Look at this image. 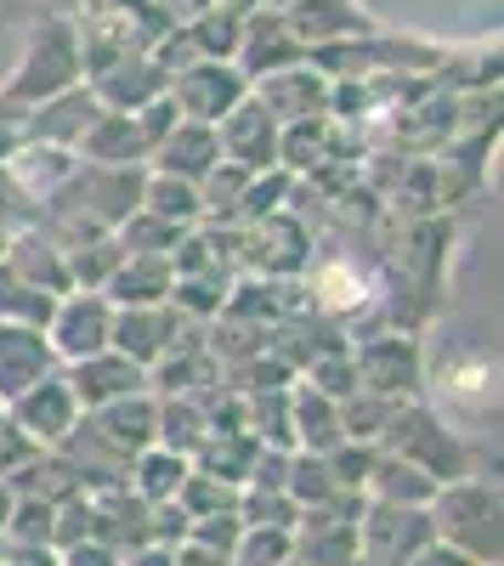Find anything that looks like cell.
<instances>
[{
  "label": "cell",
  "instance_id": "1",
  "mask_svg": "<svg viewBox=\"0 0 504 566\" xmlns=\"http://www.w3.org/2000/svg\"><path fill=\"white\" fill-rule=\"evenodd\" d=\"M143 176H148L143 165H91V159H80L57 193L40 199L34 221L52 232L63 250L91 244V239H114L119 221L143 205Z\"/></svg>",
  "mask_w": 504,
  "mask_h": 566
},
{
  "label": "cell",
  "instance_id": "2",
  "mask_svg": "<svg viewBox=\"0 0 504 566\" xmlns=\"http://www.w3.org/2000/svg\"><path fill=\"white\" fill-rule=\"evenodd\" d=\"M431 533L471 555L476 566H498V482H471V476H453L431 493Z\"/></svg>",
  "mask_w": 504,
  "mask_h": 566
},
{
  "label": "cell",
  "instance_id": "3",
  "mask_svg": "<svg viewBox=\"0 0 504 566\" xmlns=\"http://www.w3.org/2000/svg\"><path fill=\"white\" fill-rule=\"evenodd\" d=\"M386 453H397V459H408V464H420L426 476H437V482H453V476H465V448L453 442L442 424L426 413V408H402L397 402V413L386 419V431L375 437Z\"/></svg>",
  "mask_w": 504,
  "mask_h": 566
},
{
  "label": "cell",
  "instance_id": "4",
  "mask_svg": "<svg viewBox=\"0 0 504 566\" xmlns=\"http://www.w3.org/2000/svg\"><path fill=\"white\" fill-rule=\"evenodd\" d=\"M431 510L426 504H380L357 515V549L375 566H408L426 544H431Z\"/></svg>",
  "mask_w": 504,
  "mask_h": 566
},
{
  "label": "cell",
  "instance_id": "5",
  "mask_svg": "<svg viewBox=\"0 0 504 566\" xmlns=\"http://www.w3.org/2000/svg\"><path fill=\"white\" fill-rule=\"evenodd\" d=\"M114 335V301L103 290H69L52 306V323H45V340H52L57 363H80L91 352H103Z\"/></svg>",
  "mask_w": 504,
  "mask_h": 566
},
{
  "label": "cell",
  "instance_id": "6",
  "mask_svg": "<svg viewBox=\"0 0 504 566\" xmlns=\"http://www.w3.org/2000/svg\"><path fill=\"white\" fill-rule=\"evenodd\" d=\"M80 402H74V391H69V380H63V368L57 374H45L40 386H29L23 397H12L7 402V419L18 424V431L34 442V448H57L74 424H80Z\"/></svg>",
  "mask_w": 504,
  "mask_h": 566
},
{
  "label": "cell",
  "instance_id": "7",
  "mask_svg": "<svg viewBox=\"0 0 504 566\" xmlns=\"http://www.w3.org/2000/svg\"><path fill=\"white\" fill-rule=\"evenodd\" d=\"M63 380H69V391H74V402H80L85 413L103 408V402H114V397H130V391H148V386H154L148 368L130 363V357L114 352V346L91 352V357H80V363H63Z\"/></svg>",
  "mask_w": 504,
  "mask_h": 566
},
{
  "label": "cell",
  "instance_id": "8",
  "mask_svg": "<svg viewBox=\"0 0 504 566\" xmlns=\"http://www.w3.org/2000/svg\"><path fill=\"white\" fill-rule=\"evenodd\" d=\"M351 368H357V391H375V397H391V402H402L408 391H420V352H414V340H402V335L363 340L351 352Z\"/></svg>",
  "mask_w": 504,
  "mask_h": 566
},
{
  "label": "cell",
  "instance_id": "9",
  "mask_svg": "<svg viewBox=\"0 0 504 566\" xmlns=\"http://www.w3.org/2000/svg\"><path fill=\"white\" fill-rule=\"evenodd\" d=\"M57 352L45 340V328H29V323H7L0 317V408L12 397H23L29 386H40L45 374H57Z\"/></svg>",
  "mask_w": 504,
  "mask_h": 566
},
{
  "label": "cell",
  "instance_id": "10",
  "mask_svg": "<svg viewBox=\"0 0 504 566\" xmlns=\"http://www.w3.org/2000/svg\"><path fill=\"white\" fill-rule=\"evenodd\" d=\"M306 250H312L306 227L295 216H284V210H272V216H261V221L244 227L239 261L255 266V272H266V277H290V272L306 266Z\"/></svg>",
  "mask_w": 504,
  "mask_h": 566
},
{
  "label": "cell",
  "instance_id": "11",
  "mask_svg": "<svg viewBox=\"0 0 504 566\" xmlns=\"http://www.w3.org/2000/svg\"><path fill=\"white\" fill-rule=\"evenodd\" d=\"M176 328H181V312H176L170 301H159V306H114V335H108V346L125 352L130 363L154 368L165 352H176Z\"/></svg>",
  "mask_w": 504,
  "mask_h": 566
},
{
  "label": "cell",
  "instance_id": "12",
  "mask_svg": "<svg viewBox=\"0 0 504 566\" xmlns=\"http://www.w3.org/2000/svg\"><path fill=\"white\" fill-rule=\"evenodd\" d=\"M216 142H221V159L244 165L250 176L279 165V119H272L261 103H239L233 114H221L216 119Z\"/></svg>",
  "mask_w": 504,
  "mask_h": 566
},
{
  "label": "cell",
  "instance_id": "13",
  "mask_svg": "<svg viewBox=\"0 0 504 566\" xmlns=\"http://www.w3.org/2000/svg\"><path fill=\"white\" fill-rule=\"evenodd\" d=\"M0 266H7L12 277H23V283H34V290H45V295H69L74 290V283H69V255H63V244L40 221L12 232L7 261H0Z\"/></svg>",
  "mask_w": 504,
  "mask_h": 566
},
{
  "label": "cell",
  "instance_id": "14",
  "mask_svg": "<svg viewBox=\"0 0 504 566\" xmlns=\"http://www.w3.org/2000/svg\"><path fill=\"white\" fill-rule=\"evenodd\" d=\"M91 431H97L114 453L136 459L143 448H154L159 437V402L148 391H130V397H114L103 408H91Z\"/></svg>",
  "mask_w": 504,
  "mask_h": 566
},
{
  "label": "cell",
  "instance_id": "15",
  "mask_svg": "<svg viewBox=\"0 0 504 566\" xmlns=\"http://www.w3.org/2000/svg\"><path fill=\"white\" fill-rule=\"evenodd\" d=\"M103 114V103L91 97V91H57V97L34 103V114H23L18 136L23 142H57V148H80L85 125Z\"/></svg>",
  "mask_w": 504,
  "mask_h": 566
},
{
  "label": "cell",
  "instance_id": "16",
  "mask_svg": "<svg viewBox=\"0 0 504 566\" xmlns=\"http://www.w3.org/2000/svg\"><path fill=\"white\" fill-rule=\"evenodd\" d=\"M69 80H74V45H69L63 29H52L45 40H34V52H29L23 74L12 80L7 103H29L34 108L45 97H57V91H69Z\"/></svg>",
  "mask_w": 504,
  "mask_h": 566
},
{
  "label": "cell",
  "instance_id": "17",
  "mask_svg": "<svg viewBox=\"0 0 504 566\" xmlns=\"http://www.w3.org/2000/svg\"><path fill=\"white\" fill-rule=\"evenodd\" d=\"M170 103L188 114V119H204V125H216L221 114H233L239 103H244V80L239 74H227V69H210V63H199V69H188L176 80V91H170Z\"/></svg>",
  "mask_w": 504,
  "mask_h": 566
},
{
  "label": "cell",
  "instance_id": "18",
  "mask_svg": "<svg viewBox=\"0 0 504 566\" xmlns=\"http://www.w3.org/2000/svg\"><path fill=\"white\" fill-rule=\"evenodd\" d=\"M80 159H74V148H57V142H18L12 148V159H7V176L23 187V193L40 205L45 193H57V187L69 181V170H74Z\"/></svg>",
  "mask_w": 504,
  "mask_h": 566
},
{
  "label": "cell",
  "instance_id": "19",
  "mask_svg": "<svg viewBox=\"0 0 504 566\" xmlns=\"http://www.w3.org/2000/svg\"><path fill=\"white\" fill-rule=\"evenodd\" d=\"M154 154H159V170H170L181 181H199L221 159V142H216V125H204V119H176Z\"/></svg>",
  "mask_w": 504,
  "mask_h": 566
},
{
  "label": "cell",
  "instance_id": "20",
  "mask_svg": "<svg viewBox=\"0 0 504 566\" xmlns=\"http://www.w3.org/2000/svg\"><path fill=\"white\" fill-rule=\"evenodd\" d=\"M170 255H125L114 266V277L103 283V295L114 306H159L170 295Z\"/></svg>",
  "mask_w": 504,
  "mask_h": 566
},
{
  "label": "cell",
  "instance_id": "21",
  "mask_svg": "<svg viewBox=\"0 0 504 566\" xmlns=\"http://www.w3.org/2000/svg\"><path fill=\"white\" fill-rule=\"evenodd\" d=\"M290 431H295V448H306V453L340 448V442H346V431H340V402L324 397V391H312V386L290 391Z\"/></svg>",
  "mask_w": 504,
  "mask_h": 566
},
{
  "label": "cell",
  "instance_id": "22",
  "mask_svg": "<svg viewBox=\"0 0 504 566\" xmlns=\"http://www.w3.org/2000/svg\"><path fill=\"white\" fill-rule=\"evenodd\" d=\"M80 154H85L91 165H143L148 142H143V130H136V119H130V114L103 108L97 119L85 125V136H80Z\"/></svg>",
  "mask_w": 504,
  "mask_h": 566
},
{
  "label": "cell",
  "instance_id": "23",
  "mask_svg": "<svg viewBox=\"0 0 504 566\" xmlns=\"http://www.w3.org/2000/svg\"><path fill=\"white\" fill-rule=\"evenodd\" d=\"M369 488L380 504H431V493L442 488L437 476H426L420 464H408V459H397V453H375V470H369Z\"/></svg>",
  "mask_w": 504,
  "mask_h": 566
},
{
  "label": "cell",
  "instance_id": "24",
  "mask_svg": "<svg viewBox=\"0 0 504 566\" xmlns=\"http://www.w3.org/2000/svg\"><path fill=\"white\" fill-rule=\"evenodd\" d=\"M181 476H188V459L181 453H170V448H143L130 459V470H125V488L136 493V499H148V504H159V499H176V488H181Z\"/></svg>",
  "mask_w": 504,
  "mask_h": 566
},
{
  "label": "cell",
  "instance_id": "25",
  "mask_svg": "<svg viewBox=\"0 0 504 566\" xmlns=\"http://www.w3.org/2000/svg\"><path fill=\"white\" fill-rule=\"evenodd\" d=\"M143 210H154L170 227H193L199 221V181H181L170 170L143 176Z\"/></svg>",
  "mask_w": 504,
  "mask_h": 566
},
{
  "label": "cell",
  "instance_id": "26",
  "mask_svg": "<svg viewBox=\"0 0 504 566\" xmlns=\"http://www.w3.org/2000/svg\"><path fill=\"white\" fill-rule=\"evenodd\" d=\"M210 437V419L193 408V397H176L170 408H159V448H170V453H181V459H193L199 453V442Z\"/></svg>",
  "mask_w": 504,
  "mask_h": 566
},
{
  "label": "cell",
  "instance_id": "27",
  "mask_svg": "<svg viewBox=\"0 0 504 566\" xmlns=\"http://www.w3.org/2000/svg\"><path fill=\"white\" fill-rule=\"evenodd\" d=\"M52 306H57V295H45V290H34V283H23V277H12L7 266H0V317L7 323L45 328L52 323Z\"/></svg>",
  "mask_w": 504,
  "mask_h": 566
},
{
  "label": "cell",
  "instance_id": "28",
  "mask_svg": "<svg viewBox=\"0 0 504 566\" xmlns=\"http://www.w3.org/2000/svg\"><path fill=\"white\" fill-rule=\"evenodd\" d=\"M63 255H69V283L74 290H103V283L114 277V266L125 261L119 239H91V244H74Z\"/></svg>",
  "mask_w": 504,
  "mask_h": 566
},
{
  "label": "cell",
  "instance_id": "29",
  "mask_svg": "<svg viewBox=\"0 0 504 566\" xmlns=\"http://www.w3.org/2000/svg\"><path fill=\"white\" fill-rule=\"evenodd\" d=\"M295 555V527H244L233 544V566H284Z\"/></svg>",
  "mask_w": 504,
  "mask_h": 566
},
{
  "label": "cell",
  "instance_id": "30",
  "mask_svg": "<svg viewBox=\"0 0 504 566\" xmlns=\"http://www.w3.org/2000/svg\"><path fill=\"white\" fill-rule=\"evenodd\" d=\"M306 386L312 391H324V397H351L357 391V368H351V352H335V357H317L312 374H306Z\"/></svg>",
  "mask_w": 504,
  "mask_h": 566
},
{
  "label": "cell",
  "instance_id": "31",
  "mask_svg": "<svg viewBox=\"0 0 504 566\" xmlns=\"http://www.w3.org/2000/svg\"><path fill=\"white\" fill-rule=\"evenodd\" d=\"M57 566H125V555H119L114 544H103L97 533H91V538H80V544L57 549Z\"/></svg>",
  "mask_w": 504,
  "mask_h": 566
},
{
  "label": "cell",
  "instance_id": "32",
  "mask_svg": "<svg viewBox=\"0 0 504 566\" xmlns=\"http://www.w3.org/2000/svg\"><path fill=\"white\" fill-rule=\"evenodd\" d=\"M29 453H40V448H34L23 431H18V424H12L7 413H0V476H7V470H18Z\"/></svg>",
  "mask_w": 504,
  "mask_h": 566
},
{
  "label": "cell",
  "instance_id": "33",
  "mask_svg": "<svg viewBox=\"0 0 504 566\" xmlns=\"http://www.w3.org/2000/svg\"><path fill=\"white\" fill-rule=\"evenodd\" d=\"M0 566H57V549H45V544H7Z\"/></svg>",
  "mask_w": 504,
  "mask_h": 566
},
{
  "label": "cell",
  "instance_id": "34",
  "mask_svg": "<svg viewBox=\"0 0 504 566\" xmlns=\"http://www.w3.org/2000/svg\"><path fill=\"white\" fill-rule=\"evenodd\" d=\"M7 244H12V232H7V227H0V261H7Z\"/></svg>",
  "mask_w": 504,
  "mask_h": 566
}]
</instances>
